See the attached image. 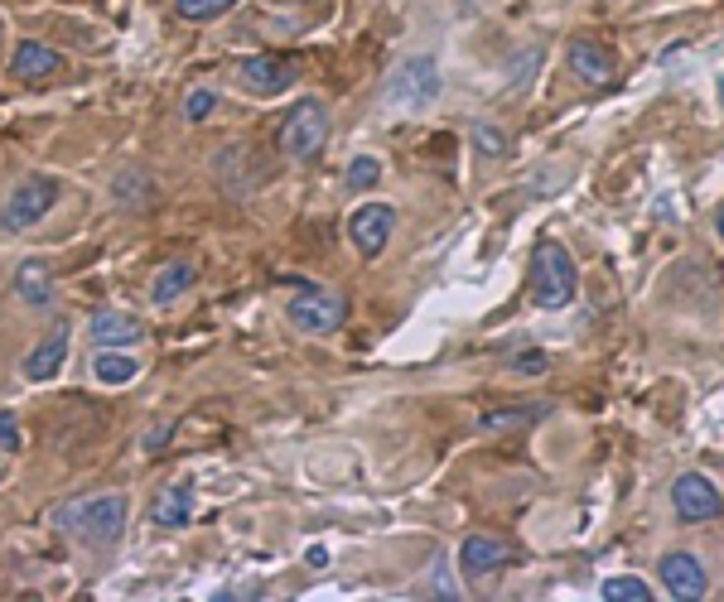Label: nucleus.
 <instances>
[{
	"label": "nucleus",
	"mask_w": 724,
	"mask_h": 602,
	"mask_svg": "<svg viewBox=\"0 0 724 602\" xmlns=\"http://www.w3.org/2000/svg\"><path fill=\"white\" fill-rule=\"evenodd\" d=\"M126 511H130L126 492H97V497H87L77 506H63L59 530L73 535V540L87 545V550H112V545L126 535Z\"/></svg>",
	"instance_id": "f257e3e1"
},
{
	"label": "nucleus",
	"mask_w": 724,
	"mask_h": 602,
	"mask_svg": "<svg viewBox=\"0 0 724 602\" xmlns=\"http://www.w3.org/2000/svg\"><path fill=\"white\" fill-rule=\"evenodd\" d=\"M575 261L560 241H542L532 256V299L536 309H565L575 299Z\"/></svg>",
	"instance_id": "f03ea898"
},
{
	"label": "nucleus",
	"mask_w": 724,
	"mask_h": 602,
	"mask_svg": "<svg viewBox=\"0 0 724 602\" xmlns=\"http://www.w3.org/2000/svg\"><path fill=\"white\" fill-rule=\"evenodd\" d=\"M440 102V68H434V59L426 53H416V59H406L397 73L387 77V106L391 112H426V106Z\"/></svg>",
	"instance_id": "7ed1b4c3"
},
{
	"label": "nucleus",
	"mask_w": 724,
	"mask_h": 602,
	"mask_svg": "<svg viewBox=\"0 0 724 602\" xmlns=\"http://www.w3.org/2000/svg\"><path fill=\"white\" fill-rule=\"evenodd\" d=\"M59 203V179H49V173H30V179H20L15 189H10L6 208H0V222L10 226V232H30L49 218V208Z\"/></svg>",
	"instance_id": "20e7f679"
},
{
	"label": "nucleus",
	"mask_w": 724,
	"mask_h": 602,
	"mask_svg": "<svg viewBox=\"0 0 724 602\" xmlns=\"http://www.w3.org/2000/svg\"><path fill=\"white\" fill-rule=\"evenodd\" d=\"M324 140H328V106L314 97L290 106V116L281 120V150L290 159H314L324 150Z\"/></svg>",
	"instance_id": "39448f33"
},
{
	"label": "nucleus",
	"mask_w": 724,
	"mask_h": 602,
	"mask_svg": "<svg viewBox=\"0 0 724 602\" xmlns=\"http://www.w3.org/2000/svg\"><path fill=\"white\" fill-rule=\"evenodd\" d=\"M285 318L295 324L300 332H314V338H328V332H338V324L348 318V304L338 299V294H324L319 285H309L300 299H290Z\"/></svg>",
	"instance_id": "423d86ee"
},
{
	"label": "nucleus",
	"mask_w": 724,
	"mask_h": 602,
	"mask_svg": "<svg viewBox=\"0 0 724 602\" xmlns=\"http://www.w3.org/2000/svg\"><path fill=\"white\" fill-rule=\"evenodd\" d=\"M237 83H242V92H252V97H281V92H290L300 83V59H285V53H256V59L242 63Z\"/></svg>",
	"instance_id": "0eeeda50"
},
{
	"label": "nucleus",
	"mask_w": 724,
	"mask_h": 602,
	"mask_svg": "<svg viewBox=\"0 0 724 602\" xmlns=\"http://www.w3.org/2000/svg\"><path fill=\"white\" fill-rule=\"evenodd\" d=\"M671 511L686 520V526H705V520H715L724 511V497L705 473H681L671 482Z\"/></svg>",
	"instance_id": "6e6552de"
},
{
	"label": "nucleus",
	"mask_w": 724,
	"mask_h": 602,
	"mask_svg": "<svg viewBox=\"0 0 724 602\" xmlns=\"http://www.w3.org/2000/svg\"><path fill=\"white\" fill-rule=\"evenodd\" d=\"M391 232H397V208L391 203H363L348 222V236H353V246H358L363 261H377L381 251H387Z\"/></svg>",
	"instance_id": "1a4fd4ad"
},
{
	"label": "nucleus",
	"mask_w": 724,
	"mask_h": 602,
	"mask_svg": "<svg viewBox=\"0 0 724 602\" xmlns=\"http://www.w3.org/2000/svg\"><path fill=\"white\" fill-rule=\"evenodd\" d=\"M657 573H662V588L676 602H701L710 593V579H705V564L686 550H671L662 555V564H657Z\"/></svg>",
	"instance_id": "9d476101"
},
{
	"label": "nucleus",
	"mask_w": 724,
	"mask_h": 602,
	"mask_svg": "<svg viewBox=\"0 0 724 602\" xmlns=\"http://www.w3.org/2000/svg\"><path fill=\"white\" fill-rule=\"evenodd\" d=\"M570 68L579 73V83L609 87L618 77V59H613V49L595 44V39H575V44H570Z\"/></svg>",
	"instance_id": "9b49d317"
},
{
	"label": "nucleus",
	"mask_w": 724,
	"mask_h": 602,
	"mask_svg": "<svg viewBox=\"0 0 724 602\" xmlns=\"http://www.w3.org/2000/svg\"><path fill=\"white\" fill-rule=\"evenodd\" d=\"M63 361H69V318H59L54 332L24 357V377L30 381H54L63 371Z\"/></svg>",
	"instance_id": "f8f14e48"
},
{
	"label": "nucleus",
	"mask_w": 724,
	"mask_h": 602,
	"mask_svg": "<svg viewBox=\"0 0 724 602\" xmlns=\"http://www.w3.org/2000/svg\"><path fill=\"white\" fill-rule=\"evenodd\" d=\"M503 564H507V545L497 540V535H464V545H459V569H464V579H483V573H493Z\"/></svg>",
	"instance_id": "ddd939ff"
},
{
	"label": "nucleus",
	"mask_w": 724,
	"mask_h": 602,
	"mask_svg": "<svg viewBox=\"0 0 724 602\" xmlns=\"http://www.w3.org/2000/svg\"><path fill=\"white\" fill-rule=\"evenodd\" d=\"M112 198H116V203H122L126 212H145V208L155 203V198H160V183L150 179V169H145V165H126V169L112 179Z\"/></svg>",
	"instance_id": "4468645a"
},
{
	"label": "nucleus",
	"mask_w": 724,
	"mask_h": 602,
	"mask_svg": "<svg viewBox=\"0 0 724 602\" xmlns=\"http://www.w3.org/2000/svg\"><path fill=\"white\" fill-rule=\"evenodd\" d=\"M59 68H63V59L49 44H39V39L15 44V59H10V73H15L20 83H44V77H54Z\"/></svg>",
	"instance_id": "2eb2a0df"
},
{
	"label": "nucleus",
	"mask_w": 724,
	"mask_h": 602,
	"mask_svg": "<svg viewBox=\"0 0 724 602\" xmlns=\"http://www.w3.org/2000/svg\"><path fill=\"white\" fill-rule=\"evenodd\" d=\"M145 338V324L136 314H122V309H102L92 318V342L97 347H136Z\"/></svg>",
	"instance_id": "dca6fc26"
},
{
	"label": "nucleus",
	"mask_w": 724,
	"mask_h": 602,
	"mask_svg": "<svg viewBox=\"0 0 724 602\" xmlns=\"http://www.w3.org/2000/svg\"><path fill=\"white\" fill-rule=\"evenodd\" d=\"M193 279H199V265L183 261V256L160 265V275H155V285H150V304H155V309H169V304L183 299V294L193 289Z\"/></svg>",
	"instance_id": "f3484780"
},
{
	"label": "nucleus",
	"mask_w": 724,
	"mask_h": 602,
	"mask_svg": "<svg viewBox=\"0 0 724 602\" xmlns=\"http://www.w3.org/2000/svg\"><path fill=\"white\" fill-rule=\"evenodd\" d=\"M15 294L30 309H49V304H54V271H49L44 261H24L15 271Z\"/></svg>",
	"instance_id": "a211bd4d"
},
{
	"label": "nucleus",
	"mask_w": 724,
	"mask_h": 602,
	"mask_svg": "<svg viewBox=\"0 0 724 602\" xmlns=\"http://www.w3.org/2000/svg\"><path fill=\"white\" fill-rule=\"evenodd\" d=\"M155 526H169V530H179V526H189L193 520V487L189 482H179V487H165L160 497H155Z\"/></svg>",
	"instance_id": "6ab92c4d"
},
{
	"label": "nucleus",
	"mask_w": 724,
	"mask_h": 602,
	"mask_svg": "<svg viewBox=\"0 0 724 602\" xmlns=\"http://www.w3.org/2000/svg\"><path fill=\"white\" fill-rule=\"evenodd\" d=\"M92 371H97V381H107V386H126V381H136V371H140V361L136 357H126L122 347H102L97 361H92Z\"/></svg>",
	"instance_id": "aec40b11"
},
{
	"label": "nucleus",
	"mask_w": 724,
	"mask_h": 602,
	"mask_svg": "<svg viewBox=\"0 0 724 602\" xmlns=\"http://www.w3.org/2000/svg\"><path fill=\"white\" fill-rule=\"evenodd\" d=\"M546 410H536V405H526V410H489L479 420V430L483 434H512V430H532L536 420H542Z\"/></svg>",
	"instance_id": "412c9836"
},
{
	"label": "nucleus",
	"mask_w": 724,
	"mask_h": 602,
	"mask_svg": "<svg viewBox=\"0 0 724 602\" xmlns=\"http://www.w3.org/2000/svg\"><path fill=\"white\" fill-rule=\"evenodd\" d=\"M599 598H609V602H652V588L642 579H633V573H613V579H604Z\"/></svg>",
	"instance_id": "4be33fe9"
},
{
	"label": "nucleus",
	"mask_w": 724,
	"mask_h": 602,
	"mask_svg": "<svg viewBox=\"0 0 724 602\" xmlns=\"http://www.w3.org/2000/svg\"><path fill=\"white\" fill-rule=\"evenodd\" d=\"M473 150H479L483 159H503L507 155L503 126H493V120H473Z\"/></svg>",
	"instance_id": "5701e85b"
},
{
	"label": "nucleus",
	"mask_w": 724,
	"mask_h": 602,
	"mask_svg": "<svg viewBox=\"0 0 724 602\" xmlns=\"http://www.w3.org/2000/svg\"><path fill=\"white\" fill-rule=\"evenodd\" d=\"M232 6H237V0H175V10L183 20H193V24H208V20L228 15Z\"/></svg>",
	"instance_id": "b1692460"
},
{
	"label": "nucleus",
	"mask_w": 724,
	"mask_h": 602,
	"mask_svg": "<svg viewBox=\"0 0 724 602\" xmlns=\"http://www.w3.org/2000/svg\"><path fill=\"white\" fill-rule=\"evenodd\" d=\"M377 179H381V165H377V159L373 155H358V159H353V165H348V193H367V189H377Z\"/></svg>",
	"instance_id": "393cba45"
},
{
	"label": "nucleus",
	"mask_w": 724,
	"mask_h": 602,
	"mask_svg": "<svg viewBox=\"0 0 724 602\" xmlns=\"http://www.w3.org/2000/svg\"><path fill=\"white\" fill-rule=\"evenodd\" d=\"M213 106H218V92L213 87H199V92H189V97H183V116L199 126V120L213 116Z\"/></svg>",
	"instance_id": "a878e982"
},
{
	"label": "nucleus",
	"mask_w": 724,
	"mask_h": 602,
	"mask_svg": "<svg viewBox=\"0 0 724 602\" xmlns=\"http://www.w3.org/2000/svg\"><path fill=\"white\" fill-rule=\"evenodd\" d=\"M512 371H517V377H546V371H550V357L542 352V347H526V352L512 357Z\"/></svg>",
	"instance_id": "bb28decb"
},
{
	"label": "nucleus",
	"mask_w": 724,
	"mask_h": 602,
	"mask_svg": "<svg viewBox=\"0 0 724 602\" xmlns=\"http://www.w3.org/2000/svg\"><path fill=\"white\" fill-rule=\"evenodd\" d=\"M20 448V420L15 410H0V453H15Z\"/></svg>",
	"instance_id": "cd10ccee"
},
{
	"label": "nucleus",
	"mask_w": 724,
	"mask_h": 602,
	"mask_svg": "<svg viewBox=\"0 0 724 602\" xmlns=\"http://www.w3.org/2000/svg\"><path fill=\"white\" fill-rule=\"evenodd\" d=\"M536 68V49H522V59L512 63V92H522L526 87V73Z\"/></svg>",
	"instance_id": "c85d7f7f"
},
{
	"label": "nucleus",
	"mask_w": 724,
	"mask_h": 602,
	"mask_svg": "<svg viewBox=\"0 0 724 602\" xmlns=\"http://www.w3.org/2000/svg\"><path fill=\"white\" fill-rule=\"evenodd\" d=\"M165 444H169V424H160V430L145 434V453H160Z\"/></svg>",
	"instance_id": "c756f323"
},
{
	"label": "nucleus",
	"mask_w": 724,
	"mask_h": 602,
	"mask_svg": "<svg viewBox=\"0 0 724 602\" xmlns=\"http://www.w3.org/2000/svg\"><path fill=\"white\" fill-rule=\"evenodd\" d=\"M430 593H434V598H459V588L450 583V573L440 569V573H434V588H430Z\"/></svg>",
	"instance_id": "7c9ffc66"
},
{
	"label": "nucleus",
	"mask_w": 724,
	"mask_h": 602,
	"mask_svg": "<svg viewBox=\"0 0 724 602\" xmlns=\"http://www.w3.org/2000/svg\"><path fill=\"white\" fill-rule=\"evenodd\" d=\"M309 564H314V569L328 564V550H324V545H314V550H309Z\"/></svg>",
	"instance_id": "2f4dec72"
},
{
	"label": "nucleus",
	"mask_w": 724,
	"mask_h": 602,
	"mask_svg": "<svg viewBox=\"0 0 724 602\" xmlns=\"http://www.w3.org/2000/svg\"><path fill=\"white\" fill-rule=\"evenodd\" d=\"M715 232H720V241H724V208H720V218H715Z\"/></svg>",
	"instance_id": "473e14b6"
}]
</instances>
